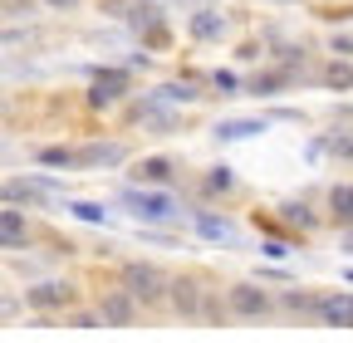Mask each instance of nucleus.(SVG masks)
Instances as JSON below:
<instances>
[{"label":"nucleus","instance_id":"412c9836","mask_svg":"<svg viewBox=\"0 0 353 343\" xmlns=\"http://www.w3.org/2000/svg\"><path fill=\"white\" fill-rule=\"evenodd\" d=\"M69 216H79L83 226H108L113 211H108L103 201H69Z\"/></svg>","mask_w":353,"mask_h":343},{"label":"nucleus","instance_id":"4be33fe9","mask_svg":"<svg viewBox=\"0 0 353 343\" xmlns=\"http://www.w3.org/2000/svg\"><path fill=\"white\" fill-rule=\"evenodd\" d=\"M280 309H290V314H319V294L314 289H285L280 294Z\"/></svg>","mask_w":353,"mask_h":343},{"label":"nucleus","instance_id":"a211bd4d","mask_svg":"<svg viewBox=\"0 0 353 343\" xmlns=\"http://www.w3.org/2000/svg\"><path fill=\"white\" fill-rule=\"evenodd\" d=\"M152 98H157V103H201L206 94L196 89V83H192V79H182V83H176V79H172V83H162V89H157Z\"/></svg>","mask_w":353,"mask_h":343},{"label":"nucleus","instance_id":"9b49d317","mask_svg":"<svg viewBox=\"0 0 353 343\" xmlns=\"http://www.w3.org/2000/svg\"><path fill=\"white\" fill-rule=\"evenodd\" d=\"M25 240H30L25 211H20V206H6V211H0V245L15 255V250H25Z\"/></svg>","mask_w":353,"mask_h":343},{"label":"nucleus","instance_id":"cd10ccee","mask_svg":"<svg viewBox=\"0 0 353 343\" xmlns=\"http://www.w3.org/2000/svg\"><path fill=\"white\" fill-rule=\"evenodd\" d=\"M260 255H265V260H285L290 245H285V240H260Z\"/></svg>","mask_w":353,"mask_h":343},{"label":"nucleus","instance_id":"0eeeda50","mask_svg":"<svg viewBox=\"0 0 353 343\" xmlns=\"http://www.w3.org/2000/svg\"><path fill=\"white\" fill-rule=\"evenodd\" d=\"M167 304L182 314V319H201V314H206V289H201V280L176 275V280H172V289H167Z\"/></svg>","mask_w":353,"mask_h":343},{"label":"nucleus","instance_id":"2f4dec72","mask_svg":"<svg viewBox=\"0 0 353 343\" xmlns=\"http://www.w3.org/2000/svg\"><path fill=\"white\" fill-rule=\"evenodd\" d=\"M265 6H299V0H265Z\"/></svg>","mask_w":353,"mask_h":343},{"label":"nucleus","instance_id":"423d86ee","mask_svg":"<svg viewBox=\"0 0 353 343\" xmlns=\"http://www.w3.org/2000/svg\"><path fill=\"white\" fill-rule=\"evenodd\" d=\"M74 304V284L64 280H39L25 289V309H39V314H54V309H69Z\"/></svg>","mask_w":353,"mask_h":343},{"label":"nucleus","instance_id":"5701e85b","mask_svg":"<svg viewBox=\"0 0 353 343\" xmlns=\"http://www.w3.org/2000/svg\"><path fill=\"white\" fill-rule=\"evenodd\" d=\"M324 89H339V94H348V89H353V64H343V59H329V64H324Z\"/></svg>","mask_w":353,"mask_h":343},{"label":"nucleus","instance_id":"7ed1b4c3","mask_svg":"<svg viewBox=\"0 0 353 343\" xmlns=\"http://www.w3.org/2000/svg\"><path fill=\"white\" fill-rule=\"evenodd\" d=\"M128 89H132V69H128V64L94 69V83H88V108H113Z\"/></svg>","mask_w":353,"mask_h":343},{"label":"nucleus","instance_id":"ddd939ff","mask_svg":"<svg viewBox=\"0 0 353 343\" xmlns=\"http://www.w3.org/2000/svg\"><path fill=\"white\" fill-rule=\"evenodd\" d=\"M211 133H216V143H245V138L265 133V118H221Z\"/></svg>","mask_w":353,"mask_h":343},{"label":"nucleus","instance_id":"20e7f679","mask_svg":"<svg viewBox=\"0 0 353 343\" xmlns=\"http://www.w3.org/2000/svg\"><path fill=\"white\" fill-rule=\"evenodd\" d=\"M226 309L236 319H265V314H275V299H270V289H260V284H231L226 289Z\"/></svg>","mask_w":353,"mask_h":343},{"label":"nucleus","instance_id":"393cba45","mask_svg":"<svg viewBox=\"0 0 353 343\" xmlns=\"http://www.w3.org/2000/svg\"><path fill=\"white\" fill-rule=\"evenodd\" d=\"M201 187H206V191H231V187H236V172L221 162V167H211V172H206V182H201Z\"/></svg>","mask_w":353,"mask_h":343},{"label":"nucleus","instance_id":"b1692460","mask_svg":"<svg viewBox=\"0 0 353 343\" xmlns=\"http://www.w3.org/2000/svg\"><path fill=\"white\" fill-rule=\"evenodd\" d=\"M39 167H79V147H34Z\"/></svg>","mask_w":353,"mask_h":343},{"label":"nucleus","instance_id":"a878e982","mask_svg":"<svg viewBox=\"0 0 353 343\" xmlns=\"http://www.w3.org/2000/svg\"><path fill=\"white\" fill-rule=\"evenodd\" d=\"M138 39H143V50H167V45H172V30H167V20H162V25L143 30Z\"/></svg>","mask_w":353,"mask_h":343},{"label":"nucleus","instance_id":"6ab92c4d","mask_svg":"<svg viewBox=\"0 0 353 343\" xmlns=\"http://www.w3.org/2000/svg\"><path fill=\"white\" fill-rule=\"evenodd\" d=\"M290 83H294V74H290V69H270V74H255L245 89L260 98V94H280V89H290Z\"/></svg>","mask_w":353,"mask_h":343},{"label":"nucleus","instance_id":"f257e3e1","mask_svg":"<svg viewBox=\"0 0 353 343\" xmlns=\"http://www.w3.org/2000/svg\"><path fill=\"white\" fill-rule=\"evenodd\" d=\"M118 280H123V289H128L132 299H138L143 309L162 304L167 289H172V275H167V270H157L152 260H128V265L118 270Z\"/></svg>","mask_w":353,"mask_h":343},{"label":"nucleus","instance_id":"7c9ffc66","mask_svg":"<svg viewBox=\"0 0 353 343\" xmlns=\"http://www.w3.org/2000/svg\"><path fill=\"white\" fill-rule=\"evenodd\" d=\"M44 6H54V10H64V6H74V0H44Z\"/></svg>","mask_w":353,"mask_h":343},{"label":"nucleus","instance_id":"2eb2a0df","mask_svg":"<svg viewBox=\"0 0 353 343\" xmlns=\"http://www.w3.org/2000/svg\"><path fill=\"white\" fill-rule=\"evenodd\" d=\"M192 226H196V236H206V240L236 245V226H231L226 216H211V211H192Z\"/></svg>","mask_w":353,"mask_h":343},{"label":"nucleus","instance_id":"dca6fc26","mask_svg":"<svg viewBox=\"0 0 353 343\" xmlns=\"http://www.w3.org/2000/svg\"><path fill=\"white\" fill-rule=\"evenodd\" d=\"M192 39L196 45H216L221 34H226V15H216V10H192Z\"/></svg>","mask_w":353,"mask_h":343},{"label":"nucleus","instance_id":"f03ea898","mask_svg":"<svg viewBox=\"0 0 353 343\" xmlns=\"http://www.w3.org/2000/svg\"><path fill=\"white\" fill-rule=\"evenodd\" d=\"M118 201L138 216V226H162V221H172L176 211H182L172 191H152V187H123Z\"/></svg>","mask_w":353,"mask_h":343},{"label":"nucleus","instance_id":"9d476101","mask_svg":"<svg viewBox=\"0 0 353 343\" xmlns=\"http://www.w3.org/2000/svg\"><path fill=\"white\" fill-rule=\"evenodd\" d=\"M132 182L138 187H172L176 182V162L172 157H143L132 167Z\"/></svg>","mask_w":353,"mask_h":343},{"label":"nucleus","instance_id":"bb28decb","mask_svg":"<svg viewBox=\"0 0 353 343\" xmlns=\"http://www.w3.org/2000/svg\"><path fill=\"white\" fill-rule=\"evenodd\" d=\"M211 83H216L221 94H236V89H241V79H236L231 69H216V74H211Z\"/></svg>","mask_w":353,"mask_h":343},{"label":"nucleus","instance_id":"f8f14e48","mask_svg":"<svg viewBox=\"0 0 353 343\" xmlns=\"http://www.w3.org/2000/svg\"><path fill=\"white\" fill-rule=\"evenodd\" d=\"M44 206V201H50V191H44L34 177H30V172H25V177H10L6 182V206Z\"/></svg>","mask_w":353,"mask_h":343},{"label":"nucleus","instance_id":"1a4fd4ad","mask_svg":"<svg viewBox=\"0 0 353 343\" xmlns=\"http://www.w3.org/2000/svg\"><path fill=\"white\" fill-rule=\"evenodd\" d=\"M319 319H324L329 329H353V294H348V289L319 294Z\"/></svg>","mask_w":353,"mask_h":343},{"label":"nucleus","instance_id":"c756f323","mask_svg":"<svg viewBox=\"0 0 353 343\" xmlns=\"http://www.w3.org/2000/svg\"><path fill=\"white\" fill-rule=\"evenodd\" d=\"M339 250H343L348 260H353V231H343V236H339Z\"/></svg>","mask_w":353,"mask_h":343},{"label":"nucleus","instance_id":"4468645a","mask_svg":"<svg viewBox=\"0 0 353 343\" xmlns=\"http://www.w3.org/2000/svg\"><path fill=\"white\" fill-rule=\"evenodd\" d=\"M329 221L353 231V182H334L329 187Z\"/></svg>","mask_w":353,"mask_h":343},{"label":"nucleus","instance_id":"6e6552de","mask_svg":"<svg viewBox=\"0 0 353 343\" xmlns=\"http://www.w3.org/2000/svg\"><path fill=\"white\" fill-rule=\"evenodd\" d=\"M138 299H132L128 289H108V294H99V319L103 324H113V329H128L132 319H138Z\"/></svg>","mask_w":353,"mask_h":343},{"label":"nucleus","instance_id":"39448f33","mask_svg":"<svg viewBox=\"0 0 353 343\" xmlns=\"http://www.w3.org/2000/svg\"><path fill=\"white\" fill-rule=\"evenodd\" d=\"M99 10L113 15V20H128L138 34L152 30V25H162V10L152 6V0H99Z\"/></svg>","mask_w":353,"mask_h":343},{"label":"nucleus","instance_id":"f3484780","mask_svg":"<svg viewBox=\"0 0 353 343\" xmlns=\"http://www.w3.org/2000/svg\"><path fill=\"white\" fill-rule=\"evenodd\" d=\"M123 162V143H88L79 147V167H113Z\"/></svg>","mask_w":353,"mask_h":343},{"label":"nucleus","instance_id":"aec40b11","mask_svg":"<svg viewBox=\"0 0 353 343\" xmlns=\"http://www.w3.org/2000/svg\"><path fill=\"white\" fill-rule=\"evenodd\" d=\"M280 221H285L290 231H314V226H319V216H314L304 201H285V206H280Z\"/></svg>","mask_w":353,"mask_h":343},{"label":"nucleus","instance_id":"c85d7f7f","mask_svg":"<svg viewBox=\"0 0 353 343\" xmlns=\"http://www.w3.org/2000/svg\"><path fill=\"white\" fill-rule=\"evenodd\" d=\"M329 152H334V157H348V162H353V138H329Z\"/></svg>","mask_w":353,"mask_h":343},{"label":"nucleus","instance_id":"473e14b6","mask_svg":"<svg viewBox=\"0 0 353 343\" xmlns=\"http://www.w3.org/2000/svg\"><path fill=\"white\" fill-rule=\"evenodd\" d=\"M343 280H348V284H353V265H343Z\"/></svg>","mask_w":353,"mask_h":343}]
</instances>
